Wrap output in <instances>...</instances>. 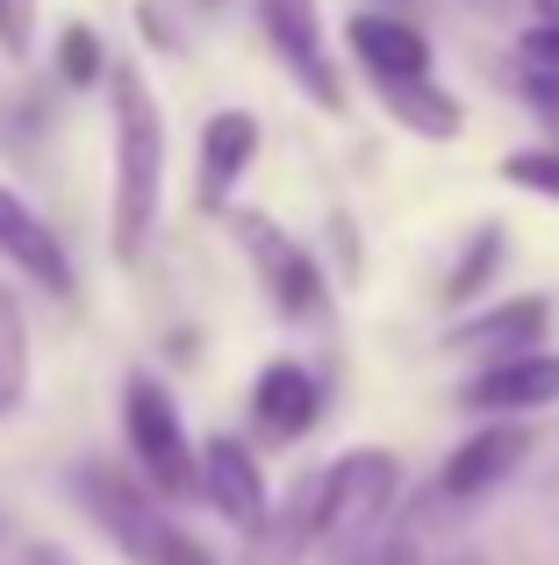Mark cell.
<instances>
[{"label": "cell", "instance_id": "obj_26", "mask_svg": "<svg viewBox=\"0 0 559 565\" xmlns=\"http://www.w3.org/2000/svg\"><path fill=\"white\" fill-rule=\"evenodd\" d=\"M8 565H80L65 552V544H51V537H36V544H22V552H8Z\"/></svg>", "mask_w": 559, "mask_h": 565}, {"label": "cell", "instance_id": "obj_7", "mask_svg": "<svg viewBox=\"0 0 559 565\" xmlns=\"http://www.w3.org/2000/svg\"><path fill=\"white\" fill-rule=\"evenodd\" d=\"M194 494L209 501L230 530H244V537H252V530L266 523V509H273L266 472H259L252 444H238V437H209L194 451Z\"/></svg>", "mask_w": 559, "mask_h": 565}, {"label": "cell", "instance_id": "obj_17", "mask_svg": "<svg viewBox=\"0 0 559 565\" xmlns=\"http://www.w3.org/2000/svg\"><path fill=\"white\" fill-rule=\"evenodd\" d=\"M22 394H29V316L14 287H0V423L22 408Z\"/></svg>", "mask_w": 559, "mask_h": 565}, {"label": "cell", "instance_id": "obj_29", "mask_svg": "<svg viewBox=\"0 0 559 565\" xmlns=\"http://www.w3.org/2000/svg\"><path fill=\"white\" fill-rule=\"evenodd\" d=\"M474 8H503V0H474Z\"/></svg>", "mask_w": 559, "mask_h": 565}, {"label": "cell", "instance_id": "obj_27", "mask_svg": "<svg viewBox=\"0 0 559 565\" xmlns=\"http://www.w3.org/2000/svg\"><path fill=\"white\" fill-rule=\"evenodd\" d=\"M538 8V22H559V0H531Z\"/></svg>", "mask_w": 559, "mask_h": 565}, {"label": "cell", "instance_id": "obj_11", "mask_svg": "<svg viewBox=\"0 0 559 565\" xmlns=\"http://www.w3.org/2000/svg\"><path fill=\"white\" fill-rule=\"evenodd\" d=\"M316 415H323V386H316L308 365L273 359L266 373L252 380V423H259V437H266V444L308 437V429H316Z\"/></svg>", "mask_w": 559, "mask_h": 565}, {"label": "cell", "instance_id": "obj_23", "mask_svg": "<svg viewBox=\"0 0 559 565\" xmlns=\"http://www.w3.org/2000/svg\"><path fill=\"white\" fill-rule=\"evenodd\" d=\"M517 57H524V65L559 72V22H531V29L517 36Z\"/></svg>", "mask_w": 559, "mask_h": 565}, {"label": "cell", "instance_id": "obj_9", "mask_svg": "<svg viewBox=\"0 0 559 565\" xmlns=\"http://www.w3.org/2000/svg\"><path fill=\"white\" fill-rule=\"evenodd\" d=\"M524 458H531V423H488V429H474V437L437 466V501H452V509L488 501L495 487L524 466Z\"/></svg>", "mask_w": 559, "mask_h": 565}, {"label": "cell", "instance_id": "obj_6", "mask_svg": "<svg viewBox=\"0 0 559 565\" xmlns=\"http://www.w3.org/2000/svg\"><path fill=\"white\" fill-rule=\"evenodd\" d=\"M259 29H266L273 57L294 72L302 94H316V108H345V79H337L330 51H323V14L316 0H259Z\"/></svg>", "mask_w": 559, "mask_h": 565}, {"label": "cell", "instance_id": "obj_8", "mask_svg": "<svg viewBox=\"0 0 559 565\" xmlns=\"http://www.w3.org/2000/svg\"><path fill=\"white\" fill-rule=\"evenodd\" d=\"M460 401L488 423H524V415L552 408L559 401V351H517V359L481 365L474 380L460 386Z\"/></svg>", "mask_w": 559, "mask_h": 565}, {"label": "cell", "instance_id": "obj_1", "mask_svg": "<svg viewBox=\"0 0 559 565\" xmlns=\"http://www.w3.org/2000/svg\"><path fill=\"white\" fill-rule=\"evenodd\" d=\"M108 115H115V258L137 265L158 230L166 201V115L137 65H108Z\"/></svg>", "mask_w": 559, "mask_h": 565}, {"label": "cell", "instance_id": "obj_19", "mask_svg": "<svg viewBox=\"0 0 559 565\" xmlns=\"http://www.w3.org/2000/svg\"><path fill=\"white\" fill-rule=\"evenodd\" d=\"M108 43H101V29H86V22H65V36H57V79L65 86H101L108 79Z\"/></svg>", "mask_w": 559, "mask_h": 565}, {"label": "cell", "instance_id": "obj_12", "mask_svg": "<svg viewBox=\"0 0 559 565\" xmlns=\"http://www.w3.org/2000/svg\"><path fill=\"white\" fill-rule=\"evenodd\" d=\"M351 57L366 65L373 86H402V79H431V43L416 22H394V14H351L345 22Z\"/></svg>", "mask_w": 559, "mask_h": 565}, {"label": "cell", "instance_id": "obj_3", "mask_svg": "<svg viewBox=\"0 0 559 565\" xmlns=\"http://www.w3.org/2000/svg\"><path fill=\"white\" fill-rule=\"evenodd\" d=\"M123 437H129V458H137V480L151 487V494H166V501L194 494V444H187V429H180L172 394L151 373L123 380Z\"/></svg>", "mask_w": 559, "mask_h": 565}, {"label": "cell", "instance_id": "obj_5", "mask_svg": "<svg viewBox=\"0 0 559 565\" xmlns=\"http://www.w3.org/2000/svg\"><path fill=\"white\" fill-rule=\"evenodd\" d=\"M230 230H238V244H244V258H252V273H259V287H266V301L280 308L287 322H308V316H323V265L308 258L302 244H294L287 230H280L273 215H252V207H238L230 215Z\"/></svg>", "mask_w": 559, "mask_h": 565}, {"label": "cell", "instance_id": "obj_10", "mask_svg": "<svg viewBox=\"0 0 559 565\" xmlns=\"http://www.w3.org/2000/svg\"><path fill=\"white\" fill-rule=\"evenodd\" d=\"M0 258H8L14 273L29 279V287L57 294V301L72 294V258H65V244H57V230H51V222H43L14 186H0Z\"/></svg>", "mask_w": 559, "mask_h": 565}, {"label": "cell", "instance_id": "obj_13", "mask_svg": "<svg viewBox=\"0 0 559 565\" xmlns=\"http://www.w3.org/2000/svg\"><path fill=\"white\" fill-rule=\"evenodd\" d=\"M546 330H552V301H546V294H517V301L460 322V330L445 337V351H481V359L495 351V359H517V351L546 344Z\"/></svg>", "mask_w": 559, "mask_h": 565}, {"label": "cell", "instance_id": "obj_20", "mask_svg": "<svg viewBox=\"0 0 559 565\" xmlns=\"http://www.w3.org/2000/svg\"><path fill=\"white\" fill-rule=\"evenodd\" d=\"M503 180L524 186V193H546V201H559V151H552V143L509 151V158H503Z\"/></svg>", "mask_w": 559, "mask_h": 565}, {"label": "cell", "instance_id": "obj_18", "mask_svg": "<svg viewBox=\"0 0 559 565\" xmlns=\"http://www.w3.org/2000/svg\"><path fill=\"white\" fill-rule=\"evenodd\" d=\"M503 250H509V236H503V222H488V230H474L466 236V250H460V265L445 273V287H437V301H474L481 287L495 279V265H503Z\"/></svg>", "mask_w": 559, "mask_h": 565}, {"label": "cell", "instance_id": "obj_22", "mask_svg": "<svg viewBox=\"0 0 559 565\" xmlns=\"http://www.w3.org/2000/svg\"><path fill=\"white\" fill-rule=\"evenodd\" d=\"M517 94L531 100L538 115H552V122H559V72H546V65H524V72H517Z\"/></svg>", "mask_w": 559, "mask_h": 565}, {"label": "cell", "instance_id": "obj_28", "mask_svg": "<svg viewBox=\"0 0 559 565\" xmlns=\"http://www.w3.org/2000/svg\"><path fill=\"white\" fill-rule=\"evenodd\" d=\"M345 565H380V558H345Z\"/></svg>", "mask_w": 559, "mask_h": 565}, {"label": "cell", "instance_id": "obj_30", "mask_svg": "<svg viewBox=\"0 0 559 565\" xmlns=\"http://www.w3.org/2000/svg\"><path fill=\"white\" fill-rule=\"evenodd\" d=\"M194 8H223V0H194Z\"/></svg>", "mask_w": 559, "mask_h": 565}, {"label": "cell", "instance_id": "obj_24", "mask_svg": "<svg viewBox=\"0 0 559 565\" xmlns=\"http://www.w3.org/2000/svg\"><path fill=\"white\" fill-rule=\"evenodd\" d=\"M151 565H215V552L194 537V530H172V537H166V552H158Z\"/></svg>", "mask_w": 559, "mask_h": 565}, {"label": "cell", "instance_id": "obj_25", "mask_svg": "<svg viewBox=\"0 0 559 565\" xmlns=\"http://www.w3.org/2000/svg\"><path fill=\"white\" fill-rule=\"evenodd\" d=\"M137 29L158 43V51H180V29H172V14L158 8V0H137Z\"/></svg>", "mask_w": 559, "mask_h": 565}, {"label": "cell", "instance_id": "obj_21", "mask_svg": "<svg viewBox=\"0 0 559 565\" xmlns=\"http://www.w3.org/2000/svg\"><path fill=\"white\" fill-rule=\"evenodd\" d=\"M36 14H43V0H0V57L22 65L36 51Z\"/></svg>", "mask_w": 559, "mask_h": 565}, {"label": "cell", "instance_id": "obj_14", "mask_svg": "<svg viewBox=\"0 0 559 565\" xmlns=\"http://www.w3.org/2000/svg\"><path fill=\"white\" fill-rule=\"evenodd\" d=\"M259 158V115L244 108H223L209 115V129H201V172H194V201L201 207H223L230 186L244 180V166Z\"/></svg>", "mask_w": 559, "mask_h": 565}, {"label": "cell", "instance_id": "obj_16", "mask_svg": "<svg viewBox=\"0 0 559 565\" xmlns=\"http://www.w3.org/2000/svg\"><path fill=\"white\" fill-rule=\"evenodd\" d=\"M380 100H388V115L402 129H416V137H437V143H452L466 129V108L445 94V86H431V79H402V86H380Z\"/></svg>", "mask_w": 559, "mask_h": 565}, {"label": "cell", "instance_id": "obj_4", "mask_svg": "<svg viewBox=\"0 0 559 565\" xmlns=\"http://www.w3.org/2000/svg\"><path fill=\"white\" fill-rule=\"evenodd\" d=\"M72 487H80L86 515L101 523V537H108L129 565H151L158 552H166V537L180 530L151 501V487H144L137 472H123V466H80V472H72Z\"/></svg>", "mask_w": 559, "mask_h": 565}, {"label": "cell", "instance_id": "obj_15", "mask_svg": "<svg viewBox=\"0 0 559 565\" xmlns=\"http://www.w3.org/2000/svg\"><path fill=\"white\" fill-rule=\"evenodd\" d=\"M316 494H323V472L294 480L287 509H266V523L252 530V558L244 565H294L316 552Z\"/></svg>", "mask_w": 559, "mask_h": 565}, {"label": "cell", "instance_id": "obj_2", "mask_svg": "<svg viewBox=\"0 0 559 565\" xmlns=\"http://www.w3.org/2000/svg\"><path fill=\"white\" fill-rule=\"evenodd\" d=\"M394 494H402L394 451H380V444L345 451L330 472H323V494H316V552H351V544L394 509Z\"/></svg>", "mask_w": 559, "mask_h": 565}]
</instances>
